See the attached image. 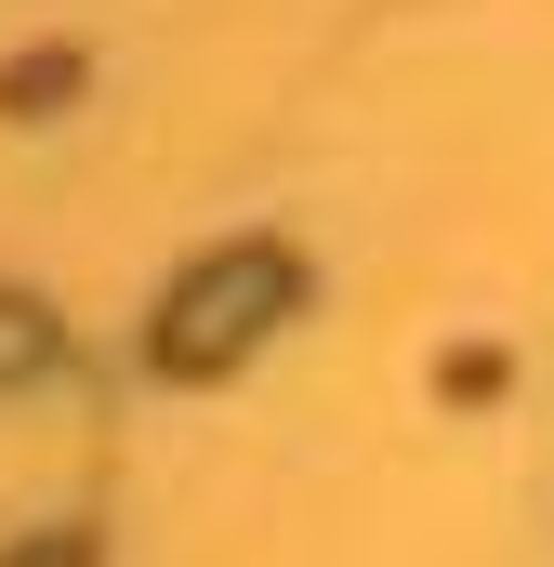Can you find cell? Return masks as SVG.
<instances>
[{
	"mask_svg": "<svg viewBox=\"0 0 554 567\" xmlns=\"http://www.w3.org/2000/svg\"><path fill=\"white\" fill-rule=\"evenodd\" d=\"M290 303V265L277 251H225L212 278H185L172 290V317H158V357L172 370H225L238 343H265V317Z\"/></svg>",
	"mask_w": 554,
	"mask_h": 567,
	"instance_id": "obj_1",
	"label": "cell"
},
{
	"mask_svg": "<svg viewBox=\"0 0 554 567\" xmlns=\"http://www.w3.org/2000/svg\"><path fill=\"white\" fill-rule=\"evenodd\" d=\"M40 357H53V330H40V303H0V383H13V370H40Z\"/></svg>",
	"mask_w": 554,
	"mask_h": 567,
	"instance_id": "obj_2",
	"label": "cell"
}]
</instances>
